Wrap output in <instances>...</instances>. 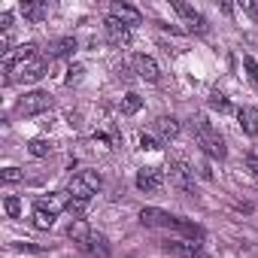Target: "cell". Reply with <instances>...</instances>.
Returning <instances> with one entry per match:
<instances>
[{
  "label": "cell",
  "instance_id": "cell-16",
  "mask_svg": "<svg viewBox=\"0 0 258 258\" xmlns=\"http://www.w3.org/2000/svg\"><path fill=\"white\" fill-rule=\"evenodd\" d=\"M155 131H158L161 140H176L179 137V121L173 115H158L155 118Z\"/></svg>",
  "mask_w": 258,
  "mask_h": 258
},
{
  "label": "cell",
  "instance_id": "cell-1",
  "mask_svg": "<svg viewBox=\"0 0 258 258\" xmlns=\"http://www.w3.org/2000/svg\"><path fill=\"white\" fill-rule=\"evenodd\" d=\"M140 222H143L146 228L176 231V234H182V237H188V240H195V243L204 237V228H201V225L185 222V219H179V216H173V213H167V210H158V207H143V210H140Z\"/></svg>",
  "mask_w": 258,
  "mask_h": 258
},
{
  "label": "cell",
  "instance_id": "cell-4",
  "mask_svg": "<svg viewBox=\"0 0 258 258\" xmlns=\"http://www.w3.org/2000/svg\"><path fill=\"white\" fill-rule=\"evenodd\" d=\"M46 73H49V61L37 55V58H31V61L19 64L16 70L4 73V85H13V82H40Z\"/></svg>",
  "mask_w": 258,
  "mask_h": 258
},
{
  "label": "cell",
  "instance_id": "cell-6",
  "mask_svg": "<svg viewBox=\"0 0 258 258\" xmlns=\"http://www.w3.org/2000/svg\"><path fill=\"white\" fill-rule=\"evenodd\" d=\"M52 106V94L49 91H28L25 97H19L16 103V112L19 115H40Z\"/></svg>",
  "mask_w": 258,
  "mask_h": 258
},
{
  "label": "cell",
  "instance_id": "cell-2",
  "mask_svg": "<svg viewBox=\"0 0 258 258\" xmlns=\"http://www.w3.org/2000/svg\"><path fill=\"white\" fill-rule=\"evenodd\" d=\"M103 185V179H100V173L97 170H82V173H76L70 182H67V210L73 213V216H79L88 204H91V198L97 195V188Z\"/></svg>",
  "mask_w": 258,
  "mask_h": 258
},
{
  "label": "cell",
  "instance_id": "cell-9",
  "mask_svg": "<svg viewBox=\"0 0 258 258\" xmlns=\"http://www.w3.org/2000/svg\"><path fill=\"white\" fill-rule=\"evenodd\" d=\"M161 249L167 255H173V258H204L201 255V243H195V240H167Z\"/></svg>",
  "mask_w": 258,
  "mask_h": 258
},
{
  "label": "cell",
  "instance_id": "cell-15",
  "mask_svg": "<svg viewBox=\"0 0 258 258\" xmlns=\"http://www.w3.org/2000/svg\"><path fill=\"white\" fill-rule=\"evenodd\" d=\"M109 16L112 19H118V22H124V25H137L143 16H140V10L137 7H131V4H112L109 7Z\"/></svg>",
  "mask_w": 258,
  "mask_h": 258
},
{
  "label": "cell",
  "instance_id": "cell-18",
  "mask_svg": "<svg viewBox=\"0 0 258 258\" xmlns=\"http://www.w3.org/2000/svg\"><path fill=\"white\" fill-rule=\"evenodd\" d=\"M34 207H40V210H46V213L58 216V213L67 207V195H49V198H37V204H34Z\"/></svg>",
  "mask_w": 258,
  "mask_h": 258
},
{
  "label": "cell",
  "instance_id": "cell-22",
  "mask_svg": "<svg viewBox=\"0 0 258 258\" xmlns=\"http://www.w3.org/2000/svg\"><path fill=\"white\" fill-rule=\"evenodd\" d=\"M28 152H31L34 158H46V155H52V143H49V140H31V143H28Z\"/></svg>",
  "mask_w": 258,
  "mask_h": 258
},
{
  "label": "cell",
  "instance_id": "cell-19",
  "mask_svg": "<svg viewBox=\"0 0 258 258\" xmlns=\"http://www.w3.org/2000/svg\"><path fill=\"white\" fill-rule=\"evenodd\" d=\"M67 237H70L73 243H79V246H82V243L91 237V231H88L85 219H73V222H70V228H67Z\"/></svg>",
  "mask_w": 258,
  "mask_h": 258
},
{
  "label": "cell",
  "instance_id": "cell-21",
  "mask_svg": "<svg viewBox=\"0 0 258 258\" xmlns=\"http://www.w3.org/2000/svg\"><path fill=\"white\" fill-rule=\"evenodd\" d=\"M52 225H55V216H52V213H46V210H40V207H34V228L49 231Z\"/></svg>",
  "mask_w": 258,
  "mask_h": 258
},
{
  "label": "cell",
  "instance_id": "cell-8",
  "mask_svg": "<svg viewBox=\"0 0 258 258\" xmlns=\"http://www.w3.org/2000/svg\"><path fill=\"white\" fill-rule=\"evenodd\" d=\"M103 28H106V40H109L112 46H127V43H131V25H124V22L106 16Z\"/></svg>",
  "mask_w": 258,
  "mask_h": 258
},
{
  "label": "cell",
  "instance_id": "cell-5",
  "mask_svg": "<svg viewBox=\"0 0 258 258\" xmlns=\"http://www.w3.org/2000/svg\"><path fill=\"white\" fill-rule=\"evenodd\" d=\"M170 185L182 195H195V167L188 164V158L176 155L170 161Z\"/></svg>",
  "mask_w": 258,
  "mask_h": 258
},
{
  "label": "cell",
  "instance_id": "cell-10",
  "mask_svg": "<svg viewBox=\"0 0 258 258\" xmlns=\"http://www.w3.org/2000/svg\"><path fill=\"white\" fill-rule=\"evenodd\" d=\"M137 188L140 191H161V185H164V176H161V170L158 167H143L140 173H137Z\"/></svg>",
  "mask_w": 258,
  "mask_h": 258
},
{
  "label": "cell",
  "instance_id": "cell-25",
  "mask_svg": "<svg viewBox=\"0 0 258 258\" xmlns=\"http://www.w3.org/2000/svg\"><path fill=\"white\" fill-rule=\"evenodd\" d=\"M243 70H246V79L258 88V64H255V58H252V55H246V58H243Z\"/></svg>",
  "mask_w": 258,
  "mask_h": 258
},
{
  "label": "cell",
  "instance_id": "cell-30",
  "mask_svg": "<svg viewBox=\"0 0 258 258\" xmlns=\"http://www.w3.org/2000/svg\"><path fill=\"white\" fill-rule=\"evenodd\" d=\"M243 13H249V16H258V4H252V0H243Z\"/></svg>",
  "mask_w": 258,
  "mask_h": 258
},
{
  "label": "cell",
  "instance_id": "cell-7",
  "mask_svg": "<svg viewBox=\"0 0 258 258\" xmlns=\"http://www.w3.org/2000/svg\"><path fill=\"white\" fill-rule=\"evenodd\" d=\"M173 10L185 19V25H188V31H191V34H207V19H204L195 7L182 4V0H173Z\"/></svg>",
  "mask_w": 258,
  "mask_h": 258
},
{
  "label": "cell",
  "instance_id": "cell-26",
  "mask_svg": "<svg viewBox=\"0 0 258 258\" xmlns=\"http://www.w3.org/2000/svg\"><path fill=\"white\" fill-rule=\"evenodd\" d=\"M0 179H4V182H19V179H25V173L19 167H4V170H0Z\"/></svg>",
  "mask_w": 258,
  "mask_h": 258
},
{
  "label": "cell",
  "instance_id": "cell-29",
  "mask_svg": "<svg viewBox=\"0 0 258 258\" xmlns=\"http://www.w3.org/2000/svg\"><path fill=\"white\" fill-rule=\"evenodd\" d=\"M79 79H82V67H79V64H73V67L67 70V82L73 85V82H79Z\"/></svg>",
  "mask_w": 258,
  "mask_h": 258
},
{
  "label": "cell",
  "instance_id": "cell-20",
  "mask_svg": "<svg viewBox=\"0 0 258 258\" xmlns=\"http://www.w3.org/2000/svg\"><path fill=\"white\" fill-rule=\"evenodd\" d=\"M140 106H143V97L140 94H124V100H121V112L124 115H134V112H140Z\"/></svg>",
  "mask_w": 258,
  "mask_h": 258
},
{
  "label": "cell",
  "instance_id": "cell-17",
  "mask_svg": "<svg viewBox=\"0 0 258 258\" xmlns=\"http://www.w3.org/2000/svg\"><path fill=\"white\" fill-rule=\"evenodd\" d=\"M76 40L73 37H61V40H55V43H49V58H70L73 52H76Z\"/></svg>",
  "mask_w": 258,
  "mask_h": 258
},
{
  "label": "cell",
  "instance_id": "cell-3",
  "mask_svg": "<svg viewBox=\"0 0 258 258\" xmlns=\"http://www.w3.org/2000/svg\"><path fill=\"white\" fill-rule=\"evenodd\" d=\"M191 127H195V137H198V146L210 155V158H225L228 155V149H225V140L219 137V131L207 121V115H195L191 118Z\"/></svg>",
  "mask_w": 258,
  "mask_h": 258
},
{
  "label": "cell",
  "instance_id": "cell-23",
  "mask_svg": "<svg viewBox=\"0 0 258 258\" xmlns=\"http://www.w3.org/2000/svg\"><path fill=\"white\" fill-rule=\"evenodd\" d=\"M210 106H213L216 112H231V109H234V106H231V100H228L222 91H213V94H210Z\"/></svg>",
  "mask_w": 258,
  "mask_h": 258
},
{
  "label": "cell",
  "instance_id": "cell-14",
  "mask_svg": "<svg viewBox=\"0 0 258 258\" xmlns=\"http://www.w3.org/2000/svg\"><path fill=\"white\" fill-rule=\"evenodd\" d=\"M237 121H240V127H243V134L258 137V109H255V106H240V109H237Z\"/></svg>",
  "mask_w": 258,
  "mask_h": 258
},
{
  "label": "cell",
  "instance_id": "cell-11",
  "mask_svg": "<svg viewBox=\"0 0 258 258\" xmlns=\"http://www.w3.org/2000/svg\"><path fill=\"white\" fill-rule=\"evenodd\" d=\"M22 16L31 22V25H43L49 19V4H40V0H22Z\"/></svg>",
  "mask_w": 258,
  "mask_h": 258
},
{
  "label": "cell",
  "instance_id": "cell-28",
  "mask_svg": "<svg viewBox=\"0 0 258 258\" xmlns=\"http://www.w3.org/2000/svg\"><path fill=\"white\" fill-rule=\"evenodd\" d=\"M140 149H149V152H158V149H161V143H158L155 137H149V134H143V137H140Z\"/></svg>",
  "mask_w": 258,
  "mask_h": 258
},
{
  "label": "cell",
  "instance_id": "cell-12",
  "mask_svg": "<svg viewBox=\"0 0 258 258\" xmlns=\"http://www.w3.org/2000/svg\"><path fill=\"white\" fill-rule=\"evenodd\" d=\"M82 252L88 255V258H109V240L103 237V234H91L85 243H82Z\"/></svg>",
  "mask_w": 258,
  "mask_h": 258
},
{
  "label": "cell",
  "instance_id": "cell-13",
  "mask_svg": "<svg viewBox=\"0 0 258 258\" xmlns=\"http://www.w3.org/2000/svg\"><path fill=\"white\" fill-rule=\"evenodd\" d=\"M134 67H137V76L146 79V82H158L161 79V70H158L155 58H149V55H137L134 58Z\"/></svg>",
  "mask_w": 258,
  "mask_h": 258
},
{
  "label": "cell",
  "instance_id": "cell-27",
  "mask_svg": "<svg viewBox=\"0 0 258 258\" xmlns=\"http://www.w3.org/2000/svg\"><path fill=\"white\" fill-rule=\"evenodd\" d=\"M246 167H249L252 176H258V146H252V149L246 152Z\"/></svg>",
  "mask_w": 258,
  "mask_h": 258
},
{
  "label": "cell",
  "instance_id": "cell-24",
  "mask_svg": "<svg viewBox=\"0 0 258 258\" xmlns=\"http://www.w3.org/2000/svg\"><path fill=\"white\" fill-rule=\"evenodd\" d=\"M4 210H7L10 219H19V216H22V201H19L16 195H7V198H4Z\"/></svg>",
  "mask_w": 258,
  "mask_h": 258
}]
</instances>
